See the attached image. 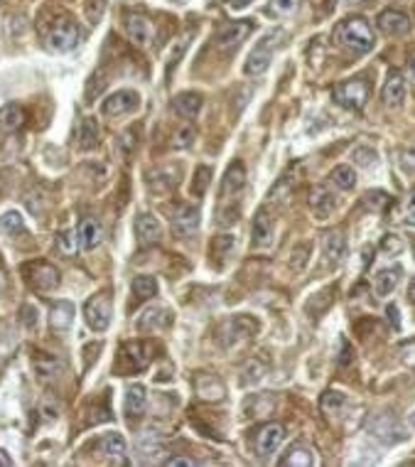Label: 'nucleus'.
I'll list each match as a JSON object with an SVG mask.
<instances>
[{"label":"nucleus","instance_id":"1","mask_svg":"<svg viewBox=\"0 0 415 467\" xmlns=\"http://www.w3.org/2000/svg\"><path fill=\"white\" fill-rule=\"evenodd\" d=\"M332 39H335L339 47L354 52V55H367V52L373 49V42H376L371 25H369L367 17L362 15H351L346 17V20H342L335 28Z\"/></svg>","mask_w":415,"mask_h":467},{"label":"nucleus","instance_id":"2","mask_svg":"<svg viewBox=\"0 0 415 467\" xmlns=\"http://www.w3.org/2000/svg\"><path fill=\"white\" fill-rule=\"evenodd\" d=\"M369 94H371V87H369V82L362 79V76L335 84V89H332L335 103H339L342 109H349V111H362L364 103L369 101Z\"/></svg>","mask_w":415,"mask_h":467},{"label":"nucleus","instance_id":"3","mask_svg":"<svg viewBox=\"0 0 415 467\" xmlns=\"http://www.w3.org/2000/svg\"><path fill=\"white\" fill-rule=\"evenodd\" d=\"M283 37H285V33L283 30H273L270 35H265L263 39H261L258 44H256L254 49H251V55H248V62H246V74L251 76H258L263 74L265 69L270 67V62H273V55H275V49L281 47Z\"/></svg>","mask_w":415,"mask_h":467},{"label":"nucleus","instance_id":"4","mask_svg":"<svg viewBox=\"0 0 415 467\" xmlns=\"http://www.w3.org/2000/svg\"><path fill=\"white\" fill-rule=\"evenodd\" d=\"M79 39H81V30L71 17H60L47 35V44L54 52H71V49L79 44Z\"/></svg>","mask_w":415,"mask_h":467},{"label":"nucleus","instance_id":"5","mask_svg":"<svg viewBox=\"0 0 415 467\" xmlns=\"http://www.w3.org/2000/svg\"><path fill=\"white\" fill-rule=\"evenodd\" d=\"M111 310H114V305H111V295L106 290L91 295V300H87V305H84L87 325L94 332H103L108 327V322H111Z\"/></svg>","mask_w":415,"mask_h":467},{"label":"nucleus","instance_id":"6","mask_svg":"<svg viewBox=\"0 0 415 467\" xmlns=\"http://www.w3.org/2000/svg\"><path fill=\"white\" fill-rule=\"evenodd\" d=\"M254 33V22L251 20H233L221 25L216 33V47L224 52H231L238 44H243V39H248V35Z\"/></svg>","mask_w":415,"mask_h":467},{"label":"nucleus","instance_id":"7","mask_svg":"<svg viewBox=\"0 0 415 467\" xmlns=\"http://www.w3.org/2000/svg\"><path fill=\"white\" fill-rule=\"evenodd\" d=\"M197 229H200V206L189 204V202H182V204L173 206V231L182 239L187 236H195Z\"/></svg>","mask_w":415,"mask_h":467},{"label":"nucleus","instance_id":"8","mask_svg":"<svg viewBox=\"0 0 415 467\" xmlns=\"http://www.w3.org/2000/svg\"><path fill=\"white\" fill-rule=\"evenodd\" d=\"M30 276H27V283L33 285L37 293H52L57 285H60V271L52 266V263H47V261H37V263H33V266H27L25 268Z\"/></svg>","mask_w":415,"mask_h":467},{"label":"nucleus","instance_id":"9","mask_svg":"<svg viewBox=\"0 0 415 467\" xmlns=\"http://www.w3.org/2000/svg\"><path fill=\"white\" fill-rule=\"evenodd\" d=\"M141 106V96L133 89H121V91L111 94V96L103 101L101 111L111 118H118V116H128L133 114L135 109Z\"/></svg>","mask_w":415,"mask_h":467},{"label":"nucleus","instance_id":"10","mask_svg":"<svg viewBox=\"0 0 415 467\" xmlns=\"http://www.w3.org/2000/svg\"><path fill=\"white\" fill-rule=\"evenodd\" d=\"M283 438H285V428H283L281 423L261 425V428L256 430V435H254L256 455H258V457H270L275 450H278V446L283 443Z\"/></svg>","mask_w":415,"mask_h":467},{"label":"nucleus","instance_id":"11","mask_svg":"<svg viewBox=\"0 0 415 467\" xmlns=\"http://www.w3.org/2000/svg\"><path fill=\"white\" fill-rule=\"evenodd\" d=\"M405 96H408L405 76L400 74L398 69H391L389 76H386V82H383V89H381V101H383V106L398 109V106H403Z\"/></svg>","mask_w":415,"mask_h":467},{"label":"nucleus","instance_id":"12","mask_svg":"<svg viewBox=\"0 0 415 467\" xmlns=\"http://www.w3.org/2000/svg\"><path fill=\"white\" fill-rule=\"evenodd\" d=\"M376 28L378 33H383L386 37H400V35H405L410 30V17L405 15V12L391 8V10L378 12Z\"/></svg>","mask_w":415,"mask_h":467},{"label":"nucleus","instance_id":"13","mask_svg":"<svg viewBox=\"0 0 415 467\" xmlns=\"http://www.w3.org/2000/svg\"><path fill=\"white\" fill-rule=\"evenodd\" d=\"M135 236H138V241H141L143 246L157 244V241L162 239V227H160V222H157L155 214L141 212L138 217H135Z\"/></svg>","mask_w":415,"mask_h":467},{"label":"nucleus","instance_id":"14","mask_svg":"<svg viewBox=\"0 0 415 467\" xmlns=\"http://www.w3.org/2000/svg\"><path fill=\"white\" fill-rule=\"evenodd\" d=\"M170 325H173V310L160 308V305L148 308L141 315V320H138V330H143V332H157V330H165V327H170Z\"/></svg>","mask_w":415,"mask_h":467},{"label":"nucleus","instance_id":"15","mask_svg":"<svg viewBox=\"0 0 415 467\" xmlns=\"http://www.w3.org/2000/svg\"><path fill=\"white\" fill-rule=\"evenodd\" d=\"M224 330L231 332V337H229V344H233L236 340H246V337H254L258 335L261 325L256 317L251 315H233L231 320L224 325Z\"/></svg>","mask_w":415,"mask_h":467},{"label":"nucleus","instance_id":"16","mask_svg":"<svg viewBox=\"0 0 415 467\" xmlns=\"http://www.w3.org/2000/svg\"><path fill=\"white\" fill-rule=\"evenodd\" d=\"M310 209L317 219H327L335 214L337 209V197L335 192H329L327 187H315L310 195Z\"/></svg>","mask_w":415,"mask_h":467},{"label":"nucleus","instance_id":"17","mask_svg":"<svg viewBox=\"0 0 415 467\" xmlns=\"http://www.w3.org/2000/svg\"><path fill=\"white\" fill-rule=\"evenodd\" d=\"M246 187V168H243L241 160H233L231 165H229V170L224 173V185H221V195L227 197V200H231V197H236L238 192Z\"/></svg>","mask_w":415,"mask_h":467},{"label":"nucleus","instance_id":"18","mask_svg":"<svg viewBox=\"0 0 415 467\" xmlns=\"http://www.w3.org/2000/svg\"><path fill=\"white\" fill-rule=\"evenodd\" d=\"M197 386V394H200V398H204V401H221V398L227 396V389H224V384H221L219 376L214 374H200L195 381Z\"/></svg>","mask_w":415,"mask_h":467},{"label":"nucleus","instance_id":"19","mask_svg":"<svg viewBox=\"0 0 415 467\" xmlns=\"http://www.w3.org/2000/svg\"><path fill=\"white\" fill-rule=\"evenodd\" d=\"M96 450L101 452V455H106L111 462H123L125 452H128V446H125V440L121 438L118 433H108L96 440Z\"/></svg>","mask_w":415,"mask_h":467},{"label":"nucleus","instance_id":"20","mask_svg":"<svg viewBox=\"0 0 415 467\" xmlns=\"http://www.w3.org/2000/svg\"><path fill=\"white\" fill-rule=\"evenodd\" d=\"M125 33H128V37L133 39L138 47H143V44L150 42L152 25L145 15H128V20H125Z\"/></svg>","mask_w":415,"mask_h":467},{"label":"nucleus","instance_id":"21","mask_svg":"<svg viewBox=\"0 0 415 467\" xmlns=\"http://www.w3.org/2000/svg\"><path fill=\"white\" fill-rule=\"evenodd\" d=\"M71 320H74V305L71 303L57 300V303L49 305V325H52V330H57V332L69 330Z\"/></svg>","mask_w":415,"mask_h":467},{"label":"nucleus","instance_id":"22","mask_svg":"<svg viewBox=\"0 0 415 467\" xmlns=\"http://www.w3.org/2000/svg\"><path fill=\"white\" fill-rule=\"evenodd\" d=\"M79 236V249L81 251H94L98 244H101V227H98L96 219H84L76 231Z\"/></svg>","mask_w":415,"mask_h":467},{"label":"nucleus","instance_id":"23","mask_svg":"<svg viewBox=\"0 0 415 467\" xmlns=\"http://www.w3.org/2000/svg\"><path fill=\"white\" fill-rule=\"evenodd\" d=\"M322 249L324 256H327L332 263H339L346 256V239L342 231H327L322 239Z\"/></svg>","mask_w":415,"mask_h":467},{"label":"nucleus","instance_id":"24","mask_svg":"<svg viewBox=\"0 0 415 467\" xmlns=\"http://www.w3.org/2000/svg\"><path fill=\"white\" fill-rule=\"evenodd\" d=\"M173 109L182 118H195L202 111V96L200 94H177L173 98Z\"/></svg>","mask_w":415,"mask_h":467},{"label":"nucleus","instance_id":"25","mask_svg":"<svg viewBox=\"0 0 415 467\" xmlns=\"http://www.w3.org/2000/svg\"><path fill=\"white\" fill-rule=\"evenodd\" d=\"M270 234H273V224L270 217L261 209L254 217V227H251V236H254V246H268L270 244Z\"/></svg>","mask_w":415,"mask_h":467},{"label":"nucleus","instance_id":"26","mask_svg":"<svg viewBox=\"0 0 415 467\" xmlns=\"http://www.w3.org/2000/svg\"><path fill=\"white\" fill-rule=\"evenodd\" d=\"M125 357H128V362H130V369H135V371L145 369V367L150 364V359H152L150 344H143V342L128 344V347H125Z\"/></svg>","mask_w":415,"mask_h":467},{"label":"nucleus","instance_id":"27","mask_svg":"<svg viewBox=\"0 0 415 467\" xmlns=\"http://www.w3.org/2000/svg\"><path fill=\"white\" fill-rule=\"evenodd\" d=\"M145 403H148L145 386H141V384L130 386L128 394H125V413H128V416H143Z\"/></svg>","mask_w":415,"mask_h":467},{"label":"nucleus","instance_id":"28","mask_svg":"<svg viewBox=\"0 0 415 467\" xmlns=\"http://www.w3.org/2000/svg\"><path fill=\"white\" fill-rule=\"evenodd\" d=\"M22 123H25V114H22V109L17 103H8L6 109L0 111V128L6 133L17 131Z\"/></svg>","mask_w":415,"mask_h":467},{"label":"nucleus","instance_id":"29","mask_svg":"<svg viewBox=\"0 0 415 467\" xmlns=\"http://www.w3.org/2000/svg\"><path fill=\"white\" fill-rule=\"evenodd\" d=\"M281 465H290V467H310L312 465V450H310L305 443H295V446L288 450V455L281 460Z\"/></svg>","mask_w":415,"mask_h":467},{"label":"nucleus","instance_id":"30","mask_svg":"<svg viewBox=\"0 0 415 467\" xmlns=\"http://www.w3.org/2000/svg\"><path fill=\"white\" fill-rule=\"evenodd\" d=\"M329 182L335 187H339V190H354L356 187V173L351 165H337L332 173H329Z\"/></svg>","mask_w":415,"mask_h":467},{"label":"nucleus","instance_id":"31","mask_svg":"<svg viewBox=\"0 0 415 467\" xmlns=\"http://www.w3.org/2000/svg\"><path fill=\"white\" fill-rule=\"evenodd\" d=\"M400 281V268H383L376 276V295H391Z\"/></svg>","mask_w":415,"mask_h":467},{"label":"nucleus","instance_id":"32","mask_svg":"<svg viewBox=\"0 0 415 467\" xmlns=\"http://www.w3.org/2000/svg\"><path fill=\"white\" fill-rule=\"evenodd\" d=\"M130 288H133V293L138 300H148L157 293V283L152 276H135L133 283H130Z\"/></svg>","mask_w":415,"mask_h":467},{"label":"nucleus","instance_id":"33","mask_svg":"<svg viewBox=\"0 0 415 467\" xmlns=\"http://www.w3.org/2000/svg\"><path fill=\"white\" fill-rule=\"evenodd\" d=\"M35 371H37L42 379H49V376H54L60 371V359L52 357V354L39 352L37 357H35Z\"/></svg>","mask_w":415,"mask_h":467},{"label":"nucleus","instance_id":"34","mask_svg":"<svg viewBox=\"0 0 415 467\" xmlns=\"http://www.w3.org/2000/svg\"><path fill=\"white\" fill-rule=\"evenodd\" d=\"M0 229H3V234H8V236H15V234L25 231V222H22L20 212L3 214V217H0Z\"/></svg>","mask_w":415,"mask_h":467},{"label":"nucleus","instance_id":"35","mask_svg":"<svg viewBox=\"0 0 415 467\" xmlns=\"http://www.w3.org/2000/svg\"><path fill=\"white\" fill-rule=\"evenodd\" d=\"M300 8V0H270L268 3V12L275 17H288Z\"/></svg>","mask_w":415,"mask_h":467},{"label":"nucleus","instance_id":"36","mask_svg":"<svg viewBox=\"0 0 415 467\" xmlns=\"http://www.w3.org/2000/svg\"><path fill=\"white\" fill-rule=\"evenodd\" d=\"M344 403H346V396L344 394H339V391H327L322 396V411L324 413H339L342 408H344Z\"/></svg>","mask_w":415,"mask_h":467},{"label":"nucleus","instance_id":"37","mask_svg":"<svg viewBox=\"0 0 415 467\" xmlns=\"http://www.w3.org/2000/svg\"><path fill=\"white\" fill-rule=\"evenodd\" d=\"M138 452H141L143 460H148V457L152 460V457L160 452V443L155 440V435H150V433L141 435V440H138Z\"/></svg>","mask_w":415,"mask_h":467},{"label":"nucleus","instance_id":"38","mask_svg":"<svg viewBox=\"0 0 415 467\" xmlns=\"http://www.w3.org/2000/svg\"><path fill=\"white\" fill-rule=\"evenodd\" d=\"M233 244H236V239H233L231 234H221V236L214 239V244H211V256L224 258V256H229V251L233 249Z\"/></svg>","mask_w":415,"mask_h":467},{"label":"nucleus","instance_id":"39","mask_svg":"<svg viewBox=\"0 0 415 467\" xmlns=\"http://www.w3.org/2000/svg\"><path fill=\"white\" fill-rule=\"evenodd\" d=\"M96 136H98V125L94 118H84V123H81V148H91L94 143H96Z\"/></svg>","mask_w":415,"mask_h":467},{"label":"nucleus","instance_id":"40","mask_svg":"<svg viewBox=\"0 0 415 467\" xmlns=\"http://www.w3.org/2000/svg\"><path fill=\"white\" fill-rule=\"evenodd\" d=\"M76 244H79V236H76V231H71V229H67V231L60 234V239H57V246H60L62 254L71 256L76 251Z\"/></svg>","mask_w":415,"mask_h":467},{"label":"nucleus","instance_id":"41","mask_svg":"<svg viewBox=\"0 0 415 467\" xmlns=\"http://www.w3.org/2000/svg\"><path fill=\"white\" fill-rule=\"evenodd\" d=\"M381 249L386 251V256H398L403 251V241L396 236V234H386L381 239Z\"/></svg>","mask_w":415,"mask_h":467},{"label":"nucleus","instance_id":"42","mask_svg":"<svg viewBox=\"0 0 415 467\" xmlns=\"http://www.w3.org/2000/svg\"><path fill=\"white\" fill-rule=\"evenodd\" d=\"M209 175H211V170H209V168H197V173H195V182H192V192H195L197 197L204 195L206 182H209Z\"/></svg>","mask_w":415,"mask_h":467},{"label":"nucleus","instance_id":"43","mask_svg":"<svg viewBox=\"0 0 415 467\" xmlns=\"http://www.w3.org/2000/svg\"><path fill=\"white\" fill-rule=\"evenodd\" d=\"M354 160L359 165H362V168H373V165L378 163V160H376V152H373L371 148H359V150L354 152Z\"/></svg>","mask_w":415,"mask_h":467},{"label":"nucleus","instance_id":"44","mask_svg":"<svg viewBox=\"0 0 415 467\" xmlns=\"http://www.w3.org/2000/svg\"><path fill=\"white\" fill-rule=\"evenodd\" d=\"M364 204H367L369 209H381V206L389 204V195H386V192H381V190H373V192H369V195H367Z\"/></svg>","mask_w":415,"mask_h":467},{"label":"nucleus","instance_id":"45","mask_svg":"<svg viewBox=\"0 0 415 467\" xmlns=\"http://www.w3.org/2000/svg\"><path fill=\"white\" fill-rule=\"evenodd\" d=\"M192 141H195V128L192 125H184L182 131L177 133V141L173 143L175 148H187V146H192Z\"/></svg>","mask_w":415,"mask_h":467},{"label":"nucleus","instance_id":"46","mask_svg":"<svg viewBox=\"0 0 415 467\" xmlns=\"http://www.w3.org/2000/svg\"><path fill=\"white\" fill-rule=\"evenodd\" d=\"M20 312H22V322H25V327H35V325H37V310H35L33 305H25V308H22Z\"/></svg>","mask_w":415,"mask_h":467},{"label":"nucleus","instance_id":"47","mask_svg":"<svg viewBox=\"0 0 415 467\" xmlns=\"http://www.w3.org/2000/svg\"><path fill=\"white\" fill-rule=\"evenodd\" d=\"M103 6H106V0H89V6H87L89 17H91V20H98V17H101Z\"/></svg>","mask_w":415,"mask_h":467},{"label":"nucleus","instance_id":"48","mask_svg":"<svg viewBox=\"0 0 415 467\" xmlns=\"http://www.w3.org/2000/svg\"><path fill=\"white\" fill-rule=\"evenodd\" d=\"M305 251H310V244L308 246H297L295 249V254H292V258H290V263H292V268H302V263H305Z\"/></svg>","mask_w":415,"mask_h":467},{"label":"nucleus","instance_id":"49","mask_svg":"<svg viewBox=\"0 0 415 467\" xmlns=\"http://www.w3.org/2000/svg\"><path fill=\"white\" fill-rule=\"evenodd\" d=\"M405 206H408V217H405V222L413 224V227H415V190L410 192V197H408V202H405Z\"/></svg>","mask_w":415,"mask_h":467},{"label":"nucleus","instance_id":"50","mask_svg":"<svg viewBox=\"0 0 415 467\" xmlns=\"http://www.w3.org/2000/svg\"><path fill=\"white\" fill-rule=\"evenodd\" d=\"M168 467H177V465H197V460H192V457H170L168 462H165Z\"/></svg>","mask_w":415,"mask_h":467},{"label":"nucleus","instance_id":"51","mask_svg":"<svg viewBox=\"0 0 415 467\" xmlns=\"http://www.w3.org/2000/svg\"><path fill=\"white\" fill-rule=\"evenodd\" d=\"M389 317L394 322V327H398V308L396 305H389Z\"/></svg>","mask_w":415,"mask_h":467},{"label":"nucleus","instance_id":"52","mask_svg":"<svg viewBox=\"0 0 415 467\" xmlns=\"http://www.w3.org/2000/svg\"><path fill=\"white\" fill-rule=\"evenodd\" d=\"M10 465H12L10 455H8L6 450H0V467H10Z\"/></svg>","mask_w":415,"mask_h":467},{"label":"nucleus","instance_id":"53","mask_svg":"<svg viewBox=\"0 0 415 467\" xmlns=\"http://www.w3.org/2000/svg\"><path fill=\"white\" fill-rule=\"evenodd\" d=\"M251 0H231V8H236V10H241V8H246Z\"/></svg>","mask_w":415,"mask_h":467},{"label":"nucleus","instance_id":"54","mask_svg":"<svg viewBox=\"0 0 415 467\" xmlns=\"http://www.w3.org/2000/svg\"><path fill=\"white\" fill-rule=\"evenodd\" d=\"M408 295H410V300L415 303V278L410 281V288H408Z\"/></svg>","mask_w":415,"mask_h":467},{"label":"nucleus","instance_id":"55","mask_svg":"<svg viewBox=\"0 0 415 467\" xmlns=\"http://www.w3.org/2000/svg\"><path fill=\"white\" fill-rule=\"evenodd\" d=\"M3 288H6V278H3V273H0V293H3Z\"/></svg>","mask_w":415,"mask_h":467},{"label":"nucleus","instance_id":"56","mask_svg":"<svg viewBox=\"0 0 415 467\" xmlns=\"http://www.w3.org/2000/svg\"><path fill=\"white\" fill-rule=\"evenodd\" d=\"M413 256H415V241H413Z\"/></svg>","mask_w":415,"mask_h":467}]
</instances>
